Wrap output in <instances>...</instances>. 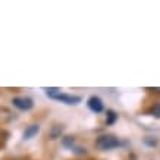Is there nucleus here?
Wrapping results in <instances>:
<instances>
[{
  "label": "nucleus",
  "instance_id": "1",
  "mask_svg": "<svg viewBox=\"0 0 160 160\" xmlns=\"http://www.w3.org/2000/svg\"><path fill=\"white\" fill-rule=\"evenodd\" d=\"M46 94L49 96L50 98L53 100H58L60 103H65V104H69V106H77L82 102V98L79 96H73V94H68V92H62L60 88L58 87H50V88H44Z\"/></svg>",
  "mask_w": 160,
  "mask_h": 160
},
{
  "label": "nucleus",
  "instance_id": "2",
  "mask_svg": "<svg viewBox=\"0 0 160 160\" xmlns=\"http://www.w3.org/2000/svg\"><path fill=\"white\" fill-rule=\"evenodd\" d=\"M121 146V141L119 138H116L115 135H110V134H104V135H100L96 140V147L102 151H109L113 150V148H118Z\"/></svg>",
  "mask_w": 160,
  "mask_h": 160
},
{
  "label": "nucleus",
  "instance_id": "3",
  "mask_svg": "<svg viewBox=\"0 0 160 160\" xmlns=\"http://www.w3.org/2000/svg\"><path fill=\"white\" fill-rule=\"evenodd\" d=\"M12 104L18 110H22V112H28L34 107V102H32V98L29 97H13L12 98Z\"/></svg>",
  "mask_w": 160,
  "mask_h": 160
},
{
  "label": "nucleus",
  "instance_id": "4",
  "mask_svg": "<svg viewBox=\"0 0 160 160\" xmlns=\"http://www.w3.org/2000/svg\"><path fill=\"white\" fill-rule=\"evenodd\" d=\"M87 106L88 109L92 112V113H102L104 110V104H103V100L97 96H91V97L87 100Z\"/></svg>",
  "mask_w": 160,
  "mask_h": 160
},
{
  "label": "nucleus",
  "instance_id": "5",
  "mask_svg": "<svg viewBox=\"0 0 160 160\" xmlns=\"http://www.w3.org/2000/svg\"><path fill=\"white\" fill-rule=\"evenodd\" d=\"M38 132H40V125L38 123H32V125H29L25 128L24 134H22V138H24V140H32Z\"/></svg>",
  "mask_w": 160,
  "mask_h": 160
},
{
  "label": "nucleus",
  "instance_id": "6",
  "mask_svg": "<svg viewBox=\"0 0 160 160\" xmlns=\"http://www.w3.org/2000/svg\"><path fill=\"white\" fill-rule=\"evenodd\" d=\"M62 134H63V126L62 125H53L49 131L50 140H58V138L62 137Z\"/></svg>",
  "mask_w": 160,
  "mask_h": 160
},
{
  "label": "nucleus",
  "instance_id": "7",
  "mask_svg": "<svg viewBox=\"0 0 160 160\" xmlns=\"http://www.w3.org/2000/svg\"><path fill=\"white\" fill-rule=\"evenodd\" d=\"M62 146L65 148H69V150H73V147H75V138L71 135H66L62 138Z\"/></svg>",
  "mask_w": 160,
  "mask_h": 160
},
{
  "label": "nucleus",
  "instance_id": "8",
  "mask_svg": "<svg viewBox=\"0 0 160 160\" xmlns=\"http://www.w3.org/2000/svg\"><path fill=\"white\" fill-rule=\"evenodd\" d=\"M118 121V113L115 110H107L106 112V125H113Z\"/></svg>",
  "mask_w": 160,
  "mask_h": 160
},
{
  "label": "nucleus",
  "instance_id": "9",
  "mask_svg": "<svg viewBox=\"0 0 160 160\" xmlns=\"http://www.w3.org/2000/svg\"><path fill=\"white\" fill-rule=\"evenodd\" d=\"M150 115L151 116L157 118V119H160V103H157V104H154V106L150 109Z\"/></svg>",
  "mask_w": 160,
  "mask_h": 160
},
{
  "label": "nucleus",
  "instance_id": "10",
  "mask_svg": "<svg viewBox=\"0 0 160 160\" xmlns=\"http://www.w3.org/2000/svg\"><path fill=\"white\" fill-rule=\"evenodd\" d=\"M72 153H75V154L78 156H82V154H87V148L85 147H79V146H75L73 147Z\"/></svg>",
  "mask_w": 160,
  "mask_h": 160
},
{
  "label": "nucleus",
  "instance_id": "11",
  "mask_svg": "<svg viewBox=\"0 0 160 160\" xmlns=\"http://www.w3.org/2000/svg\"><path fill=\"white\" fill-rule=\"evenodd\" d=\"M148 90L153 92H160V88H148Z\"/></svg>",
  "mask_w": 160,
  "mask_h": 160
}]
</instances>
